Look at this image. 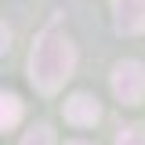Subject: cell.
<instances>
[{"instance_id": "6da1fadb", "label": "cell", "mask_w": 145, "mask_h": 145, "mask_svg": "<svg viewBox=\"0 0 145 145\" xmlns=\"http://www.w3.org/2000/svg\"><path fill=\"white\" fill-rule=\"evenodd\" d=\"M76 69V47L65 33L44 29L29 51V84L40 94H54Z\"/></svg>"}, {"instance_id": "7a4b0ae2", "label": "cell", "mask_w": 145, "mask_h": 145, "mask_svg": "<svg viewBox=\"0 0 145 145\" xmlns=\"http://www.w3.org/2000/svg\"><path fill=\"white\" fill-rule=\"evenodd\" d=\"M109 84H112V94H116L123 105H138L145 98V65L134 62V58H123V62L112 65Z\"/></svg>"}, {"instance_id": "3957f363", "label": "cell", "mask_w": 145, "mask_h": 145, "mask_svg": "<svg viewBox=\"0 0 145 145\" xmlns=\"http://www.w3.org/2000/svg\"><path fill=\"white\" fill-rule=\"evenodd\" d=\"M112 22L123 36L145 33V0H112Z\"/></svg>"}, {"instance_id": "277c9868", "label": "cell", "mask_w": 145, "mask_h": 145, "mask_svg": "<svg viewBox=\"0 0 145 145\" xmlns=\"http://www.w3.org/2000/svg\"><path fill=\"white\" fill-rule=\"evenodd\" d=\"M98 116H102V105H98V98H91V94H72L69 102H65V120H69L72 127H94Z\"/></svg>"}, {"instance_id": "5b68a950", "label": "cell", "mask_w": 145, "mask_h": 145, "mask_svg": "<svg viewBox=\"0 0 145 145\" xmlns=\"http://www.w3.org/2000/svg\"><path fill=\"white\" fill-rule=\"evenodd\" d=\"M18 120H22V102H18V94H0V127L4 131H15Z\"/></svg>"}, {"instance_id": "8992f818", "label": "cell", "mask_w": 145, "mask_h": 145, "mask_svg": "<svg viewBox=\"0 0 145 145\" xmlns=\"http://www.w3.org/2000/svg\"><path fill=\"white\" fill-rule=\"evenodd\" d=\"M22 145H54V131L47 123H36L25 131V138H22Z\"/></svg>"}, {"instance_id": "52a82bcc", "label": "cell", "mask_w": 145, "mask_h": 145, "mask_svg": "<svg viewBox=\"0 0 145 145\" xmlns=\"http://www.w3.org/2000/svg\"><path fill=\"white\" fill-rule=\"evenodd\" d=\"M116 145H145V127H142V123H127V127H120Z\"/></svg>"}, {"instance_id": "ba28073f", "label": "cell", "mask_w": 145, "mask_h": 145, "mask_svg": "<svg viewBox=\"0 0 145 145\" xmlns=\"http://www.w3.org/2000/svg\"><path fill=\"white\" fill-rule=\"evenodd\" d=\"M65 145H91V142H65Z\"/></svg>"}]
</instances>
